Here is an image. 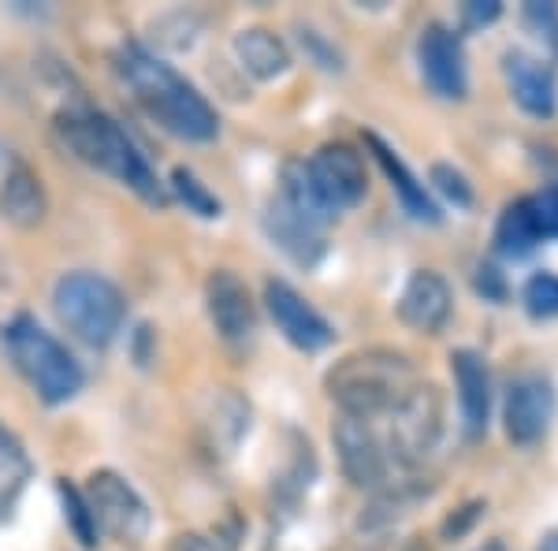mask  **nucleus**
<instances>
[{"instance_id": "nucleus-1", "label": "nucleus", "mask_w": 558, "mask_h": 551, "mask_svg": "<svg viewBox=\"0 0 558 551\" xmlns=\"http://www.w3.org/2000/svg\"><path fill=\"white\" fill-rule=\"evenodd\" d=\"M116 71L128 83L134 101L142 105V112L153 123H160L168 134L186 142L216 139L220 120H216L213 105L175 68H168L165 60H157L153 52L138 49V45H123L120 57H116Z\"/></svg>"}, {"instance_id": "nucleus-2", "label": "nucleus", "mask_w": 558, "mask_h": 551, "mask_svg": "<svg viewBox=\"0 0 558 551\" xmlns=\"http://www.w3.org/2000/svg\"><path fill=\"white\" fill-rule=\"evenodd\" d=\"M64 146L75 153L83 165L101 168L112 179H120L123 187H131L142 202L149 205H165V191H160L157 176H153L149 160L142 157L138 146L128 139V131L116 120H108L105 112L94 108H68L57 123Z\"/></svg>"}, {"instance_id": "nucleus-3", "label": "nucleus", "mask_w": 558, "mask_h": 551, "mask_svg": "<svg viewBox=\"0 0 558 551\" xmlns=\"http://www.w3.org/2000/svg\"><path fill=\"white\" fill-rule=\"evenodd\" d=\"M417 373L402 355L395 350H357L328 369L324 387L336 399L347 418L373 421L380 414H391L402 406L417 387Z\"/></svg>"}, {"instance_id": "nucleus-4", "label": "nucleus", "mask_w": 558, "mask_h": 551, "mask_svg": "<svg viewBox=\"0 0 558 551\" xmlns=\"http://www.w3.org/2000/svg\"><path fill=\"white\" fill-rule=\"evenodd\" d=\"M4 350L41 403L60 406L83 392L86 384L83 366L71 358L64 343L52 336V332H45L34 318H26V313L4 324Z\"/></svg>"}, {"instance_id": "nucleus-5", "label": "nucleus", "mask_w": 558, "mask_h": 551, "mask_svg": "<svg viewBox=\"0 0 558 551\" xmlns=\"http://www.w3.org/2000/svg\"><path fill=\"white\" fill-rule=\"evenodd\" d=\"M52 310L60 324L89 347H108L123 328L128 302L112 279L97 273H68L52 287Z\"/></svg>"}, {"instance_id": "nucleus-6", "label": "nucleus", "mask_w": 558, "mask_h": 551, "mask_svg": "<svg viewBox=\"0 0 558 551\" xmlns=\"http://www.w3.org/2000/svg\"><path fill=\"white\" fill-rule=\"evenodd\" d=\"M86 507L94 514L97 532H108L112 540H123V544H138V540L149 537L153 514L146 507L134 484L128 477H120L116 469H97L86 481Z\"/></svg>"}, {"instance_id": "nucleus-7", "label": "nucleus", "mask_w": 558, "mask_h": 551, "mask_svg": "<svg viewBox=\"0 0 558 551\" xmlns=\"http://www.w3.org/2000/svg\"><path fill=\"white\" fill-rule=\"evenodd\" d=\"M444 432V406L432 384H417L402 406L391 410V432H387V455L402 466H417L436 451Z\"/></svg>"}, {"instance_id": "nucleus-8", "label": "nucleus", "mask_w": 558, "mask_h": 551, "mask_svg": "<svg viewBox=\"0 0 558 551\" xmlns=\"http://www.w3.org/2000/svg\"><path fill=\"white\" fill-rule=\"evenodd\" d=\"M310 168L313 187L320 191V197L328 202L331 213H347L354 209L357 202L365 197V165L362 153H354L347 142H328L305 160Z\"/></svg>"}, {"instance_id": "nucleus-9", "label": "nucleus", "mask_w": 558, "mask_h": 551, "mask_svg": "<svg viewBox=\"0 0 558 551\" xmlns=\"http://www.w3.org/2000/svg\"><path fill=\"white\" fill-rule=\"evenodd\" d=\"M421 75H425L428 89L444 101H462L470 94V71H465V52L454 31L444 23H432L421 31L417 41Z\"/></svg>"}, {"instance_id": "nucleus-10", "label": "nucleus", "mask_w": 558, "mask_h": 551, "mask_svg": "<svg viewBox=\"0 0 558 551\" xmlns=\"http://www.w3.org/2000/svg\"><path fill=\"white\" fill-rule=\"evenodd\" d=\"M265 306H268V313H272L276 328L283 332V339L291 343V347L305 350V355H317V350L328 347L331 336H336L331 324L324 321L291 284H283V279H268L265 284Z\"/></svg>"}, {"instance_id": "nucleus-11", "label": "nucleus", "mask_w": 558, "mask_h": 551, "mask_svg": "<svg viewBox=\"0 0 558 551\" xmlns=\"http://www.w3.org/2000/svg\"><path fill=\"white\" fill-rule=\"evenodd\" d=\"M331 440L339 447V463L343 474L357 488H380L387 481V469H391V455H387L384 440L373 432V424L362 418H339L331 429Z\"/></svg>"}, {"instance_id": "nucleus-12", "label": "nucleus", "mask_w": 558, "mask_h": 551, "mask_svg": "<svg viewBox=\"0 0 558 551\" xmlns=\"http://www.w3.org/2000/svg\"><path fill=\"white\" fill-rule=\"evenodd\" d=\"M555 418V387L547 376H518L507 387V406H502V421H507V436L514 444L529 447L551 429Z\"/></svg>"}, {"instance_id": "nucleus-13", "label": "nucleus", "mask_w": 558, "mask_h": 551, "mask_svg": "<svg viewBox=\"0 0 558 551\" xmlns=\"http://www.w3.org/2000/svg\"><path fill=\"white\" fill-rule=\"evenodd\" d=\"M205 306H209V321H213V328L220 332V339L246 343L254 336V328H257L254 302H250L246 284H242L235 273L220 268V273L209 276V284H205Z\"/></svg>"}, {"instance_id": "nucleus-14", "label": "nucleus", "mask_w": 558, "mask_h": 551, "mask_svg": "<svg viewBox=\"0 0 558 551\" xmlns=\"http://www.w3.org/2000/svg\"><path fill=\"white\" fill-rule=\"evenodd\" d=\"M451 310H454L451 287H447V279L439 273H432V268L413 273L410 284L402 287L399 318H402V324H410L413 332L436 336V332L451 321Z\"/></svg>"}, {"instance_id": "nucleus-15", "label": "nucleus", "mask_w": 558, "mask_h": 551, "mask_svg": "<svg viewBox=\"0 0 558 551\" xmlns=\"http://www.w3.org/2000/svg\"><path fill=\"white\" fill-rule=\"evenodd\" d=\"M502 75H507L510 97H514L529 116H536V120L555 116L558 86H555V71L547 68L544 60L529 57V52H521V49H510L507 57H502Z\"/></svg>"}, {"instance_id": "nucleus-16", "label": "nucleus", "mask_w": 558, "mask_h": 551, "mask_svg": "<svg viewBox=\"0 0 558 551\" xmlns=\"http://www.w3.org/2000/svg\"><path fill=\"white\" fill-rule=\"evenodd\" d=\"M265 235L272 239L276 250H283V254L302 268H313L324 257V228L305 220L302 213H294L279 194L265 209Z\"/></svg>"}, {"instance_id": "nucleus-17", "label": "nucleus", "mask_w": 558, "mask_h": 551, "mask_svg": "<svg viewBox=\"0 0 558 551\" xmlns=\"http://www.w3.org/2000/svg\"><path fill=\"white\" fill-rule=\"evenodd\" d=\"M451 373L458 387V406H462V421L470 436H481L492 418V376L488 366L476 350H454Z\"/></svg>"}, {"instance_id": "nucleus-18", "label": "nucleus", "mask_w": 558, "mask_h": 551, "mask_svg": "<svg viewBox=\"0 0 558 551\" xmlns=\"http://www.w3.org/2000/svg\"><path fill=\"white\" fill-rule=\"evenodd\" d=\"M0 216L15 228H38L45 220V191L38 171L26 165L23 157H12L0 183Z\"/></svg>"}, {"instance_id": "nucleus-19", "label": "nucleus", "mask_w": 558, "mask_h": 551, "mask_svg": "<svg viewBox=\"0 0 558 551\" xmlns=\"http://www.w3.org/2000/svg\"><path fill=\"white\" fill-rule=\"evenodd\" d=\"M365 146L373 149V157H376V165L384 168V176L391 179V187H395V194H399V202H402V209H407L413 220H421V224H439V205L432 202L428 191H425V183H417V176L402 165V157L395 153L387 142H380L376 134H365Z\"/></svg>"}, {"instance_id": "nucleus-20", "label": "nucleus", "mask_w": 558, "mask_h": 551, "mask_svg": "<svg viewBox=\"0 0 558 551\" xmlns=\"http://www.w3.org/2000/svg\"><path fill=\"white\" fill-rule=\"evenodd\" d=\"M235 57L239 64L250 71L260 83H272V79L291 71V52L287 45L276 38L265 26H250V31L235 34Z\"/></svg>"}, {"instance_id": "nucleus-21", "label": "nucleus", "mask_w": 558, "mask_h": 551, "mask_svg": "<svg viewBox=\"0 0 558 551\" xmlns=\"http://www.w3.org/2000/svg\"><path fill=\"white\" fill-rule=\"evenodd\" d=\"M495 242H499V250L510 261L529 257L539 242H544V235H539V228H536V216H533V209H529V197L510 202L507 209H502L499 224H495Z\"/></svg>"}, {"instance_id": "nucleus-22", "label": "nucleus", "mask_w": 558, "mask_h": 551, "mask_svg": "<svg viewBox=\"0 0 558 551\" xmlns=\"http://www.w3.org/2000/svg\"><path fill=\"white\" fill-rule=\"evenodd\" d=\"M26 481H31V458L20 447V440L0 424V522L12 514Z\"/></svg>"}, {"instance_id": "nucleus-23", "label": "nucleus", "mask_w": 558, "mask_h": 551, "mask_svg": "<svg viewBox=\"0 0 558 551\" xmlns=\"http://www.w3.org/2000/svg\"><path fill=\"white\" fill-rule=\"evenodd\" d=\"M209 429H213V451H220V455H228V444H223V429H228V440L231 447L242 440V432L250 429V406L239 399L231 387H220V392L213 395V410H209Z\"/></svg>"}, {"instance_id": "nucleus-24", "label": "nucleus", "mask_w": 558, "mask_h": 551, "mask_svg": "<svg viewBox=\"0 0 558 551\" xmlns=\"http://www.w3.org/2000/svg\"><path fill=\"white\" fill-rule=\"evenodd\" d=\"M60 500H64V514H68V526L75 529V537H78V544L83 548H94L97 544V526H94V514H89L86 507V495L78 492L75 484L68 481H60Z\"/></svg>"}, {"instance_id": "nucleus-25", "label": "nucleus", "mask_w": 558, "mask_h": 551, "mask_svg": "<svg viewBox=\"0 0 558 551\" xmlns=\"http://www.w3.org/2000/svg\"><path fill=\"white\" fill-rule=\"evenodd\" d=\"M172 191H175V197L191 213H197V216H220V202H216V194L205 191V183L194 176V171L175 168L172 171Z\"/></svg>"}, {"instance_id": "nucleus-26", "label": "nucleus", "mask_w": 558, "mask_h": 551, "mask_svg": "<svg viewBox=\"0 0 558 551\" xmlns=\"http://www.w3.org/2000/svg\"><path fill=\"white\" fill-rule=\"evenodd\" d=\"M525 310L536 321H551L558 318V276L555 273H536L525 284Z\"/></svg>"}, {"instance_id": "nucleus-27", "label": "nucleus", "mask_w": 558, "mask_h": 551, "mask_svg": "<svg viewBox=\"0 0 558 551\" xmlns=\"http://www.w3.org/2000/svg\"><path fill=\"white\" fill-rule=\"evenodd\" d=\"M525 23L544 41V49H551V57H558V4L533 0V4H525Z\"/></svg>"}, {"instance_id": "nucleus-28", "label": "nucleus", "mask_w": 558, "mask_h": 551, "mask_svg": "<svg viewBox=\"0 0 558 551\" xmlns=\"http://www.w3.org/2000/svg\"><path fill=\"white\" fill-rule=\"evenodd\" d=\"M432 183H436V191L444 194L447 202H454L458 209H470V205H473V187H470V179H465L458 168L432 165Z\"/></svg>"}, {"instance_id": "nucleus-29", "label": "nucleus", "mask_w": 558, "mask_h": 551, "mask_svg": "<svg viewBox=\"0 0 558 551\" xmlns=\"http://www.w3.org/2000/svg\"><path fill=\"white\" fill-rule=\"evenodd\" d=\"M529 209L536 216V228L544 239H558V183L544 187L539 194L529 197Z\"/></svg>"}, {"instance_id": "nucleus-30", "label": "nucleus", "mask_w": 558, "mask_h": 551, "mask_svg": "<svg viewBox=\"0 0 558 551\" xmlns=\"http://www.w3.org/2000/svg\"><path fill=\"white\" fill-rule=\"evenodd\" d=\"M499 15H502L499 0H470V4H462V26H465V31H481V26L495 23Z\"/></svg>"}, {"instance_id": "nucleus-31", "label": "nucleus", "mask_w": 558, "mask_h": 551, "mask_svg": "<svg viewBox=\"0 0 558 551\" xmlns=\"http://www.w3.org/2000/svg\"><path fill=\"white\" fill-rule=\"evenodd\" d=\"M476 291H481L488 302H502L507 298V284H502V273L495 265H481L476 268Z\"/></svg>"}, {"instance_id": "nucleus-32", "label": "nucleus", "mask_w": 558, "mask_h": 551, "mask_svg": "<svg viewBox=\"0 0 558 551\" xmlns=\"http://www.w3.org/2000/svg\"><path fill=\"white\" fill-rule=\"evenodd\" d=\"M302 45L313 52V57L320 60V68H328V71H339V68H343V64H339V52H336V49H328V45L320 41V34L302 31Z\"/></svg>"}, {"instance_id": "nucleus-33", "label": "nucleus", "mask_w": 558, "mask_h": 551, "mask_svg": "<svg viewBox=\"0 0 558 551\" xmlns=\"http://www.w3.org/2000/svg\"><path fill=\"white\" fill-rule=\"evenodd\" d=\"M168 551H228L223 544H216L209 537H197V532H183V537H175Z\"/></svg>"}, {"instance_id": "nucleus-34", "label": "nucleus", "mask_w": 558, "mask_h": 551, "mask_svg": "<svg viewBox=\"0 0 558 551\" xmlns=\"http://www.w3.org/2000/svg\"><path fill=\"white\" fill-rule=\"evenodd\" d=\"M536 551H558V529H551V532H547V537H544V540H539V544H536Z\"/></svg>"}, {"instance_id": "nucleus-35", "label": "nucleus", "mask_w": 558, "mask_h": 551, "mask_svg": "<svg viewBox=\"0 0 558 551\" xmlns=\"http://www.w3.org/2000/svg\"><path fill=\"white\" fill-rule=\"evenodd\" d=\"M484 551H502V544H488V548H484Z\"/></svg>"}]
</instances>
